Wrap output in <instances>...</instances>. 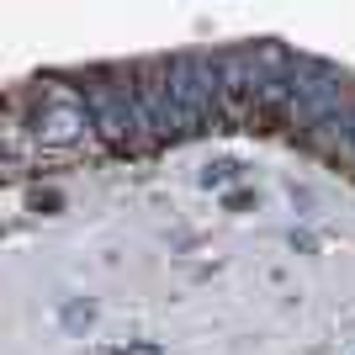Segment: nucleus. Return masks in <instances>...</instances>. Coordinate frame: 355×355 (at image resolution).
<instances>
[{
	"instance_id": "obj_1",
	"label": "nucleus",
	"mask_w": 355,
	"mask_h": 355,
	"mask_svg": "<svg viewBox=\"0 0 355 355\" xmlns=\"http://www.w3.org/2000/svg\"><path fill=\"white\" fill-rule=\"evenodd\" d=\"M286 117H292L297 133H318V128L350 122L355 117V85L318 59H297L292 80H286Z\"/></svg>"
},
{
	"instance_id": "obj_2",
	"label": "nucleus",
	"mask_w": 355,
	"mask_h": 355,
	"mask_svg": "<svg viewBox=\"0 0 355 355\" xmlns=\"http://www.w3.org/2000/svg\"><path fill=\"white\" fill-rule=\"evenodd\" d=\"M164 80H170V101H175V117H180V138L218 128L223 106H218V74H212L207 53L164 59Z\"/></svg>"
},
{
	"instance_id": "obj_3",
	"label": "nucleus",
	"mask_w": 355,
	"mask_h": 355,
	"mask_svg": "<svg viewBox=\"0 0 355 355\" xmlns=\"http://www.w3.org/2000/svg\"><path fill=\"white\" fill-rule=\"evenodd\" d=\"M85 106L96 117V133L106 144H138L148 133L144 128V112H138V90H133V74H96L85 85Z\"/></svg>"
},
{
	"instance_id": "obj_4",
	"label": "nucleus",
	"mask_w": 355,
	"mask_h": 355,
	"mask_svg": "<svg viewBox=\"0 0 355 355\" xmlns=\"http://www.w3.org/2000/svg\"><path fill=\"white\" fill-rule=\"evenodd\" d=\"M212 74H218V106L234 122L250 106H260V64H254V48H223V53H212Z\"/></svg>"
},
{
	"instance_id": "obj_5",
	"label": "nucleus",
	"mask_w": 355,
	"mask_h": 355,
	"mask_svg": "<svg viewBox=\"0 0 355 355\" xmlns=\"http://www.w3.org/2000/svg\"><path fill=\"white\" fill-rule=\"evenodd\" d=\"M90 128H96V117H90V106L80 101V96H48V101L37 106V117H32V138L43 148H69V144H80Z\"/></svg>"
},
{
	"instance_id": "obj_6",
	"label": "nucleus",
	"mask_w": 355,
	"mask_h": 355,
	"mask_svg": "<svg viewBox=\"0 0 355 355\" xmlns=\"http://www.w3.org/2000/svg\"><path fill=\"white\" fill-rule=\"evenodd\" d=\"M133 90H138V112H144V128L154 138H180V117L175 101H170V80H164V59L133 69Z\"/></svg>"
},
{
	"instance_id": "obj_7",
	"label": "nucleus",
	"mask_w": 355,
	"mask_h": 355,
	"mask_svg": "<svg viewBox=\"0 0 355 355\" xmlns=\"http://www.w3.org/2000/svg\"><path fill=\"white\" fill-rule=\"evenodd\" d=\"M234 175H239V164H234V159H218V164H207V170H202V186H228Z\"/></svg>"
},
{
	"instance_id": "obj_8",
	"label": "nucleus",
	"mask_w": 355,
	"mask_h": 355,
	"mask_svg": "<svg viewBox=\"0 0 355 355\" xmlns=\"http://www.w3.org/2000/svg\"><path fill=\"white\" fill-rule=\"evenodd\" d=\"M90 318H96V308H90V302H69V308H64V324H69V329L90 324Z\"/></svg>"
},
{
	"instance_id": "obj_9",
	"label": "nucleus",
	"mask_w": 355,
	"mask_h": 355,
	"mask_svg": "<svg viewBox=\"0 0 355 355\" xmlns=\"http://www.w3.org/2000/svg\"><path fill=\"white\" fill-rule=\"evenodd\" d=\"M117 355H164V350H159L154 340H133V345H122Z\"/></svg>"
},
{
	"instance_id": "obj_10",
	"label": "nucleus",
	"mask_w": 355,
	"mask_h": 355,
	"mask_svg": "<svg viewBox=\"0 0 355 355\" xmlns=\"http://www.w3.org/2000/svg\"><path fill=\"white\" fill-rule=\"evenodd\" d=\"M350 148H355V117H350Z\"/></svg>"
}]
</instances>
